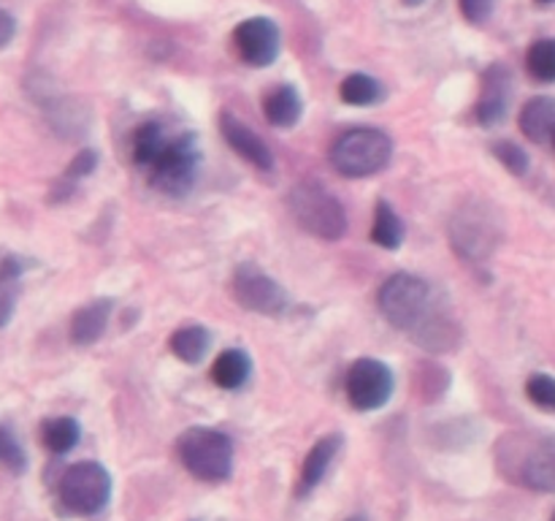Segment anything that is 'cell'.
<instances>
[{"label": "cell", "mask_w": 555, "mask_h": 521, "mask_svg": "<svg viewBox=\"0 0 555 521\" xmlns=\"http://www.w3.org/2000/svg\"><path fill=\"white\" fill-rule=\"evenodd\" d=\"M339 448H341L339 434H328V437H323L320 443H314V448L309 450L307 459H304L301 475H298V488H296L298 497H307V494L323 481L331 461H334V456L339 454Z\"/></svg>", "instance_id": "obj_14"}, {"label": "cell", "mask_w": 555, "mask_h": 521, "mask_svg": "<svg viewBox=\"0 0 555 521\" xmlns=\"http://www.w3.org/2000/svg\"><path fill=\"white\" fill-rule=\"evenodd\" d=\"M393 155V141L377 128H352L331 147V163L345 177H372L383 171Z\"/></svg>", "instance_id": "obj_6"}, {"label": "cell", "mask_w": 555, "mask_h": 521, "mask_svg": "<svg viewBox=\"0 0 555 521\" xmlns=\"http://www.w3.org/2000/svg\"><path fill=\"white\" fill-rule=\"evenodd\" d=\"M551 144H553V150H555V134H553V139H551Z\"/></svg>", "instance_id": "obj_34"}, {"label": "cell", "mask_w": 555, "mask_h": 521, "mask_svg": "<svg viewBox=\"0 0 555 521\" xmlns=\"http://www.w3.org/2000/svg\"><path fill=\"white\" fill-rule=\"evenodd\" d=\"M410 3H421V0H410Z\"/></svg>", "instance_id": "obj_35"}, {"label": "cell", "mask_w": 555, "mask_h": 521, "mask_svg": "<svg viewBox=\"0 0 555 521\" xmlns=\"http://www.w3.org/2000/svg\"><path fill=\"white\" fill-rule=\"evenodd\" d=\"M233 296L249 313L282 315L287 309V293L276 280H271L260 266L242 264L233 275Z\"/></svg>", "instance_id": "obj_10"}, {"label": "cell", "mask_w": 555, "mask_h": 521, "mask_svg": "<svg viewBox=\"0 0 555 521\" xmlns=\"http://www.w3.org/2000/svg\"><path fill=\"white\" fill-rule=\"evenodd\" d=\"M301 96L296 92V87L280 85L266 96L263 112L274 128H293V125L301 119Z\"/></svg>", "instance_id": "obj_17"}, {"label": "cell", "mask_w": 555, "mask_h": 521, "mask_svg": "<svg viewBox=\"0 0 555 521\" xmlns=\"http://www.w3.org/2000/svg\"><path fill=\"white\" fill-rule=\"evenodd\" d=\"M14 33H16L14 16L5 14V11L0 9V47H5V43L11 41V38H14Z\"/></svg>", "instance_id": "obj_31"}, {"label": "cell", "mask_w": 555, "mask_h": 521, "mask_svg": "<svg viewBox=\"0 0 555 521\" xmlns=\"http://www.w3.org/2000/svg\"><path fill=\"white\" fill-rule=\"evenodd\" d=\"M220 130H222V136H225L228 144H231L233 150L244 157V161H249L253 166L263 168V171H271V168H274V155H271V150L266 147V141L260 139L253 128H247L242 119L233 117L231 112L220 114Z\"/></svg>", "instance_id": "obj_13"}, {"label": "cell", "mask_w": 555, "mask_h": 521, "mask_svg": "<svg viewBox=\"0 0 555 521\" xmlns=\"http://www.w3.org/2000/svg\"><path fill=\"white\" fill-rule=\"evenodd\" d=\"M287 206H291L293 217L301 228H307L312 237L318 239H341L347 231V215L345 206L336 201L331 190H325L320 182H298L287 195Z\"/></svg>", "instance_id": "obj_5"}, {"label": "cell", "mask_w": 555, "mask_h": 521, "mask_svg": "<svg viewBox=\"0 0 555 521\" xmlns=\"http://www.w3.org/2000/svg\"><path fill=\"white\" fill-rule=\"evenodd\" d=\"M341 101L350 103V106H372V103L383 101L385 90L377 79L366 74H352L341 81L339 87Z\"/></svg>", "instance_id": "obj_21"}, {"label": "cell", "mask_w": 555, "mask_h": 521, "mask_svg": "<svg viewBox=\"0 0 555 521\" xmlns=\"http://www.w3.org/2000/svg\"><path fill=\"white\" fill-rule=\"evenodd\" d=\"M526 65L529 74L542 85H553L555 81V38H542V41L531 43L529 54H526Z\"/></svg>", "instance_id": "obj_24"}, {"label": "cell", "mask_w": 555, "mask_h": 521, "mask_svg": "<svg viewBox=\"0 0 555 521\" xmlns=\"http://www.w3.org/2000/svg\"><path fill=\"white\" fill-rule=\"evenodd\" d=\"M347 521H366V519H361V516H352V519H347Z\"/></svg>", "instance_id": "obj_32"}, {"label": "cell", "mask_w": 555, "mask_h": 521, "mask_svg": "<svg viewBox=\"0 0 555 521\" xmlns=\"http://www.w3.org/2000/svg\"><path fill=\"white\" fill-rule=\"evenodd\" d=\"M166 139H168V134L160 123L139 125L133 134V161L139 163L141 168H146L152 163V157L160 152L163 141Z\"/></svg>", "instance_id": "obj_23"}, {"label": "cell", "mask_w": 555, "mask_h": 521, "mask_svg": "<svg viewBox=\"0 0 555 521\" xmlns=\"http://www.w3.org/2000/svg\"><path fill=\"white\" fill-rule=\"evenodd\" d=\"M493 155H496L499 161L504 163V168H507L509 174H515V177L526 174V168H529V155H526L518 144H513V141H499V144H493Z\"/></svg>", "instance_id": "obj_27"}, {"label": "cell", "mask_w": 555, "mask_h": 521, "mask_svg": "<svg viewBox=\"0 0 555 521\" xmlns=\"http://www.w3.org/2000/svg\"><path fill=\"white\" fill-rule=\"evenodd\" d=\"M526 394H529V399L534 402L537 407H542V410H547V412H555V378L553 374H545V372L531 374L529 383H526Z\"/></svg>", "instance_id": "obj_26"}, {"label": "cell", "mask_w": 555, "mask_h": 521, "mask_svg": "<svg viewBox=\"0 0 555 521\" xmlns=\"http://www.w3.org/2000/svg\"><path fill=\"white\" fill-rule=\"evenodd\" d=\"M520 130L534 144H551L555 134V98H531L520 112Z\"/></svg>", "instance_id": "obj_15"}, {"label": "cell", "mask_w": 555, "mask_h": 521, "mask_svg": "<svg viewBox=\"0 0 555 521\" xmlns=\"http://www.w3.org/2000/svg\"><path fill=\"white\" fill-rule=\"evenodd\" d=\"M372 239L385 250H396L401 244V239H404V226H401L399 215H396V209L388 204V201H377Z\"/></svg>", "instance_id": "obj_20"}, {"label": "cell", "mask_w": 555, "mask_h": 521, "mask_svg": "<svg viewBox=\"0 0 555 521\" xmlns=\"http://www.w3.org/2000/svg\"><path fill=\"white\" fill-rule=\"evenodd\" d=\"M0 461L14 472L25 470V450H22V445L16 443V437L5 427H0Z\"/></svg>", "instance_id": "obj_28"}, {"label": "cell", "mask_w": 555, "mask_h": 521, "mask_svg": "<svg viewBox=\"0 0 555 521\" xmlns=\"http://www.w3.org/2000/svg\"><path fill=\"white\" fill-rule=\"evenodd\" d=\"M499 465L509 481L531 492L555 494V432L509 434L499 445Z\"/></svg>", "instance_id": "obj_2"}, {"label": "cell", "mask_w": 555, "mask_h": 521, "mask_svg": "<svg viewBox=\"0 0 555 521\" xmlns=\"http://www.w3.org/2000/svg\"><path fill=\"white\" fill-rule=\"evenodd\" d=\"M79 434H81V429L74 418H52V421L43 423V429H41L43 445H47L52 454H60V456L76 448V443H79Z\"/></svg>", "instance_id": "obj_22"}, {"label": "cell", "mask_w": 555, "mask_h": 521, "mask_svg": "<svg viewBox=\"0 0 555 521\" xmlns=\"http://www.w3.org/2000/svg\"><path fill=\"white\" fill-rule=\"evenodd\" d=\"M177 454L184 470L198 481L220 483L233 470V443L225 432L211 427H193L179 437Z\"/></svg>", "instance_id": "obj_4"}, {"label": "cell", "mask_w": 555, "mask_h": 521, "mask_svg": "<svg viewBox=\"0 0 555 521\" xmlns=\"http://www.w3.org/2000/svg\"><path fill=\"white\" fill-rule=\"evenodd\" d=\"M551 521H555V510H553V516H551Z\"/></svg>", "instance_id": "obj_36"}, {"label": "cell", "mask_w": 555, "mask_h": 521, "mask_svg": "<svg viewBox=\"0 0 555 521\" xmlns=\"http://www.w3.org/2000/svg\"><path fill=\"white\" fill-rule=\"evenodd\" d=\"M393 372L377 358H358L345 380L347 399L356 410H379L393 396Z\"/></svg>", "instance_id": "obj_9"}, {"label": "cell", "mask_w": 555, "mask_h": 521, "mask_svg": "<svg viewBox=\"0 0 555 521\" xmlns=\"http://www.w3.org/2000/svg\"><path fill=\"white\" fill-rule=\"evenodd\" d=\"M461 9H464V16L475 25H482V22L491 16L493 0H461Z\"/></svg>", "instance_id": "obj_30"}, {"label": "cell", "mask_w": 555, "mask_h": 521, "mask_svg": "<svg viewBox=\"0 0 555 521\" xmlns=\"http://www.w3.org/2000/svg\"><path fill=\"white\" fill-rule=\"evenodd\" d=\"M112 497V475L98 461H76L60 478V499L76 516L101 513Z\"/></svg>", "instance_id": "obj_8"}, {"label": "cell", "mask_w": 555, "mask_h": 521, "mask_svg": "<svg viewBox=\"0 0 555 521\" xmlns=\"http://www.w3.org/2000/svg\"><path fill=\"white\" fill-rule=\"evenodd\" d=\"M211 334L204 326H182L171 334V353L184 364H198L209 353Z\"/></svg>", "instance_id": "obj_19"}, {"label": "cell", "mask_w": 555, "mask_h": 521, "mask_svg": "<svg viewBox=\"0 0 555 521\" xmlns=\"http://www.w3.org/2000/svg\"><path fill=\"white\" fill-rule=\"evenodd\" d=\"M509 92H513V79H509V71L502 65H493L482 76V92L480 101H477V123L493 128V125L502 123L507 117L509 106Z\"/></svg>", "instance_id": "obj_12"}, {"label": "cell", "mask_w": 555, "mask_h": 521, "mask_svg": "<svg viewBox=\"0 0 555 521\" xmlns=\"http://www.w3.org/2000/svg\"><path fill=\"white\" fill-rule=\"evenodd\" d=\"M108 313H112V302L108 298H101V302H92L87 307H81L74 315V320H70V340H74V345L87 347L101 340L103 329L108 323Z\"/></svg>", "instance_id": "obj_16"}, {"label": "cell", "mask_w": 555, "mask_h": 521, "mask_svg": "<svg viewBox=\"0 0 555 521\" xmlns=\"http://www.w3.org/2000/svg\"><path fill=\"white\" fill-rule=\"evenodd\" d=\"M379 309L393 329L404 331L423 351H453L461 340L459 320L450 313L448 298L415 275L388 277L379 288Z\"/></svg>", "instance_id": "obj_1"}, {"label": "cell", "mask_w": 555, "mask_h": 521, "mask_svg": "<svg viewBox=\"0 0 555 521\" xmlns=\"http://www.w3.org/2000/svg\"><path fill=\"white\" fill-rule=\"evenodd\" d=\"M540 3H555V0H540Z\"/></svg>", "instance_id": "obj_33"}, {"label": "cell", "mask_w": 555, "mask_h": 521, "mask_svg": "<svg viewBox=\"0 0 555 521\" xmlns=\"http://www.w3.org/2000/svg\"><path fill=\"white\" fill-rule=\"evenodd\" d=\"M201 166V150L198 141H195L193 134H177L168 136L163 141L160 152L152 157L150 166L144 168L146 177H150V185L155 190H160L163 195H179L190 193L195 185V177H198Z\"/></svg>", "instance_id": "obj_3"}, {"label": "cell", "mask_w": 555, "mask_h": 521, "mask_svg": "<svg viewBox=\"0 0 555 521\" xmlns=\"http://www.w3.org/2000/svg\"><path fill=\"white\" fill-rule=\"evenodd\" d=\"M98 166V155L92 150H85V152H79V155L74 157V161H70V166H68V171H65V179H68V182H76V179H81V177H87V174H92V168Z\"/></svg>", "instance_id": "obj_29"}, {"label": "cell", "mask_w": 555, "mask_h": 521, "mask_svg": "<svg viewBox=\"0 0 555 521\" xmlns=\"http://www.w3.org/2000/svg\"><path fill=\"white\" fill-rule=\"evenodd\" d=\"M20 269L16 258H5L0 264V326H5L14 315L16 302V280H20Z\"/></svg>", "instance_id": "obj_25"}, {"label": "cell", "mask_w": 555, "mask_h": 521, "mask_svg": "<svg viewBox=\"0 0 555 521\" xmlns=\"http://www.w3.org/2000/svg\"><path fill=\"white\" fill-rule=\"evenodd\" d=\"M233 43H236V52L244 63L266 68L280 54V27L269 16H253L236 27Z\"/></svg>", "instance_id": "obj_11"}, {"label": "cell", "mask_w": 555, "mask_h": 521, "mask_svg": "<svg viewBox=\"0 0 555 521\" xmlns=\"http://www.w3.org/2000/svg\"><path fill=\"white\" fill-rule=\"evenodd\" d=\"M249 369H253V364H249L247 353L233 347V351H225L217 356L215 367H211V378H215V383L220 389L236 391L249 380Z\"/></svg>", "instance_id": "obj_18"}, {"label": "cell", "mask_w": 555, "mask_h": 521, "mask_svg": "<svg viewBox=\"0 0 555 521\" xmlns=\"http://www.w3.org/2000/svg\"><path fill=\"white\" fill-rule=\"evenodd\" d=\"M499 237H502L499 217L482 201H469L450 223V242H453L455 253L469 264H486L496 250Z\"/></svg>", "instance_id": "obj_7"}]
</instances>
